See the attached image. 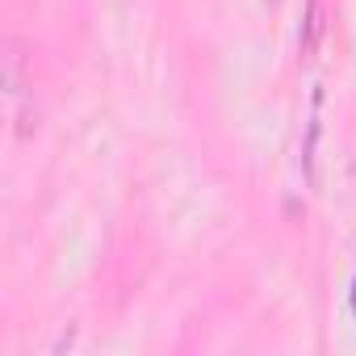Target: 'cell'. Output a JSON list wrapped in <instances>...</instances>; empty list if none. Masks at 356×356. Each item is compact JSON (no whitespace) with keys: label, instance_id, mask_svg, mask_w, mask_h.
I'll return each instance as SVG.
<instances>
[{"label":"cell","instance_id":"obj_1","mask_svg":"<svg viewBox=\"0 0 356 356\" xmlns=\"http://www.w3.org/2000/svg\"><path fill=\"white\" fill-rule=\"evenodd\" d=\"M323 30H327V5H323V0H310V13H306V34H302V55H306V59L318 51Z\"/></svg>","mask_w":356,"mask_h":356},{"label":"cell","instance_id":"obj_2","mask_svg":"<svg viewBox=\"0 0 356 356\" xmlns=\"http://www.w3.org/2000/svg\"><path fill=\"white\" fill-rule=\"evenodd\" d=\"M352 310H356V285H352Z\"/></svg>","mask_w":356,"mask_h":356}]
</instances>
